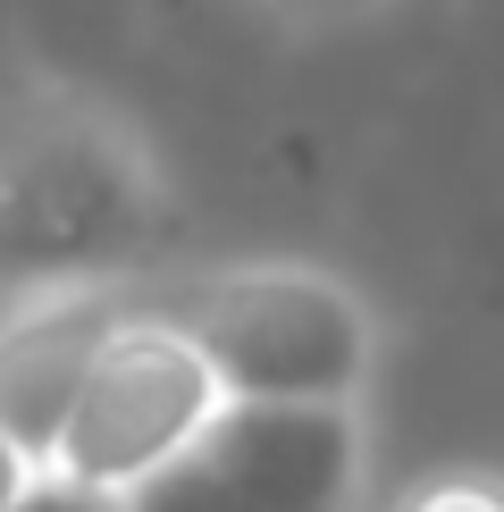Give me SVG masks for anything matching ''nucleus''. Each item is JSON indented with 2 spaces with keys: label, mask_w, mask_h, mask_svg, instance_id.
I'll return each instance as SVG.
<instances>
[{
  "label": "nucleus",
  "mask_w": 504,
  "mask_h": 512,
  "mask_svg": "<svg viewBox=\"0 0 504 512\" xmlns=\"http://www.w3.org/2000/svg\"><path fill=\"white\" fill-rule=\"evenodd\" d=\"M168 210V160L126 101L42 68L0 84V311L135 286Z\"/></svg>",
  "instance_id": "obj_1"
},
{
  "label": "nucleus",
  "mask_w": 504,
  "mask_h": 512,
  "mask_svg": "<svg viewBox=\"0 0 504 512\" xmlns=\"http://www.w3.org/2000/svg\"><path fill=\"white\" fill-rule=\"evenodd\" d=\"M126 303L168 319L227 403L261 412H370L387 328L370 294L320 261H210V269H143Z\"/></svg>",
  "instance_id": "obj_2"
},
{
  "label": "nucleus",
  "mask_w": 504,
  "mask_h": 512,
  "mask_svg": "<svg viewBox=\"0 0 504 512\" xmlns=\"http://www.w3.org/2000/svg\"><path fill=\"white\" fill-rule=\"evenodd\" d=\"M17 512H126L118 496H84V487H59V479H34V496Z\"/></svg>",
  "instance_id": "obj_8"
},
{
  "label": "nucleus",
  "mask_w": 504,
  "mask_h": 512,
  "mask_svg": "<svg viewBox=\"0 0 504 512\" xmlns=\"http://www.w3.org/2000/svg\"><path fill=\"white\" fill-rule=\"evenodd\" d=\"M227 412L219 378H210V361L185 345L168 319L135 311L110 328V345H101L93 378H84L68 429H59L51 462H42V479L59 487H84V496H143L168 462H185L202 445V429Z\"/></svg>",
  "instance_id": "obj_3"
},
{
  "label": "nucleus",
  "mask_w": 504,
  "mask_h": 512,
  "mask_svg": "<svg viewBox=\"0 0 504 512\" xmlns=\"http://www.w3.org/2000/svg\"><path fill=\"white\" fill-rule=\"evenodd\" d=\"M387 512H504V471L488 462H446V471H420L387 496Z\"/></svg>",
  "instance_id": "obj_6"
},
{
  "label": "nucleus",
  "mask_w": 504,
  "mask_h": 512,
  "mask_svg": "<svg viewBox=\"0 0 504 512\" xmlns=\"http://www.w3.org/2000/svg\"><path fill=\"white\" fill-rule=\"evenodd\" d=\"M370 412H261L227 403L185 462L126 496V512H362Z\"/></svg>",
  "instance_id": "obj_4"
},
{
  "label": "nucleus",
  "mask_w": 504,
  "mask_h": 512,
  "mask_svg": "<svg viewBox=\"0 0 504 512\" xmlns=\"http://www.w3.org/2000/svg\"><path fill=\"white\" fill-rule=\"evenodd\" d=\"M34 479H42V462H34V454H17V445L0 437V512L26 504V496H34Z\"/></svg>",
  "instance_id": "obj_9"
},
{
  "label": "nucleus",
  "mask_w": 504,
  "mask_h": 512,
  "mask_svg": "<svg viewBox=\"0 0 504 512\" xmlns=\"http://www.w3.org/2000/svg\"><path fill=\"white\" fill-rule=\"evenodd\" d=\"M118 319H126V286L42 294V303L0 311V437L17 454L51 462V445L68 429V412H76Z\"/></svg>",
  "instance_id": "obj_5"
},
{
  "label": "nucleus",
  "mask_w": 504,
  "mask_h": 512,
  "mask_svg": "<svg viewBox=\"0 0 504 512\" xmlns=\"http://www.w3.org/2000/svg\"><path fill=\"white\" fill-rule=\"evenodd\" d=\"M269 17H286V26H345V17H370L387 9V0H261Z\"/></svg>",
  "instance_id": "obj_7"
}]
</instances>
